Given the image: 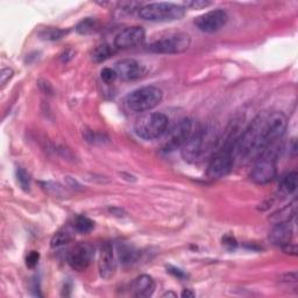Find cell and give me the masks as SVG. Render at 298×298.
<instances>
[{"instance_id": "13", "label": "cell", "mask_w": 298, "mask_h": 298, "mask_svg": "<svg viewBox=\"0 0 298 298\" xmlns=\"http://www.w3.org/2000/svg\"><path fill=\"white\" fill-rule=\"evenodd\" d=\"M99 272L103 278L112 277L117 268L116 257H114L113 246L110 241H105L100 247L99 253Z\"/></svg>"}, {"instance_id": "25", "label": "cell", "mask_w": 298, "mask_h": 298, "mask_svg": "<svg viewBox=\"0 0 298 298\" xmlns=\"http://www.w3.org/2000/svg\"><path fill=\"white\" fill-rule=\"evenodd\" d=\"M211 5H212V2H207V0H191V2L184 3V6L193 10H202Z\"/></svg>"}, {"instance_id": "24", "label": "cell", "mask_w": 298, "mask_h": 298, "mask_svg": "<svg viewBox=\"0 0 298 298\" xmlns=\"http://www.w3.org/2000/svg\"><path fill=\"white\" fill-rule=\"evenodd\" d=\"M17 178H18V182H19V184L21 188H23L25 191H28L31 188V176L28 172L23 169V168H18L17 170Z\"/></svg>"}, {"instance_id": "7", "label": "cell", "mask_w": 298, "mask_h": 298, "mask_svg": "<svg viewBox=\"0 0 298 298\" xmlns=\"http://www.w3.org/2000/svg\"><path fill=\"white\" fill-rule=\"evenodd\" d=\"M238 141V140H236ZM236 141L229 139L224 147L214 154L207 167V177L211 179H219L225 177L231 172L234 163V152Z\"/></svg>"}, {"instance_id": "10", "label": "cell", "mask_w": 298, "mask_h": 298, "mask_svg": "<svg viewBox=\"0 0 298 298\" xmlns=\"http://www.w3.org/2000/svg\"><path fill=\"white\" fill-rule=\"evenodd\" d=\"M227 20L228 16L224 10H212L196 18L195 25L203 33H215L225 26Z\"/></svg>"}, {"instance_id": "30", "label": "cell", "mask_w": 298, "mask_h": 298, "mask_svg": "<svg viewBox=\"0 0 298 298\" xmlns=\"http://www.w3.org/2000/svg\"><path fill=\"white\" fill-rule=\"evenodd\" d=\"M222 243H224L228 249H233L236 247V241L232 235H225L224 238H222Z\"/></svg>"}, {"instance_id": "5", "label": "cell", "mask_w": 298, "mask_h": 298, "mask_svg": "<svg viewBox=\"0 0 298 298\" xmlns=\"http://www.w3.org/2000/svg\"><path fill=\"white\" fill-rule=\"evenodd\" d=\"M169 118L160 112L148 113L139 118L135 123V134L143 140H155L167 132Z\"/></svg>"}, {"instance_id": "21", "label": "cell", "mask_w": 298, "mask_h": 298, "mask_svg": "<svg viewBox=\"0 0 298 298\" xmlns=\"http://www.w3.org/2000/svg\"><path fill=\"white\" fill-rule=\"evenodd\" d=\"M95 227V222L84 215H78L74 221V229L78 233H89Z\"/></svg>"}, {"instance_id": "15", "label": "cell", "mask_w": 298, "mask_h": 298, "mask_svg": "<svg viewBox=\"0 0 298 298\" xmlns=\"http://www.w3.org/2000/svg\"><path fill=\"white\" fill-rule=\"evenodd\" d=\"M292 233V225L290 220L276 222V226L271 229L270 234H269V239H270L272 245L279 246L283 248V247L291 243Z\"/></svg>"}, {"instance_id": "9", "label": "cell", "mask_w": 298, "mask_h": 298, "mask_svg": "<svg viewBox=\"0 0 298 298\" xmlns=\"http://www.w3.org/2000/svg\"><path fill=\"white\" fill-rule=\"evenodd\" d=\"M193 132H195V124H193V121L189 119V118L182 119L168 132L166 140L163 142V150L169 153L174 152V150L178 148H182L184 146V143L191 138Z\"/></svg>"}, {"instance_id": "32", "label": "cell", "mask_w": 298, "mask_h": 298, "mask_svg": "<svg viewBox=\"0 0 298 298\" xmlns=\"http://www.w3.org/2000/svg\"><path fill=\"white\" fill-rule=\"evenodd\" d=\"M39 85H40L41 89H45V90H43V92H45L46 95H47V93H48V95H52L53 88H52V85L48 83V82H43V84H42V82H40V84H39Z\"/></svg>"}, {"instance_id": "27", "label": "cell", "mask_w": 298, "mask_h": 298, "mask_svg": "<svg viewBox=\"0 0 298 298\" xmlns=\"http://www.w3.org/2000/svg\"><path fill=\"white\" fill-rule=\"evenodd\" d=\"M86 141L90 143H103L104 142V135L99 134V133H95L92 131H89L85 133Z\"/></svg>"}, {"instance_id": "23", "label": "cell", "mask_w": 298, "mask_h": 298, "mask_svg": "<svg viewBox=\"0 0 298 298\" xmlns=\"http://www.w3.org/2000/svg\"><path fill=\"white\" fill-rule=\"evenodd\" d=\"M119 256L123 263H133L138 257V253L132 247L124 245L119 247Z\"/></svg>"}, {"instance_id": "22", "label": "cell", "mask_w": 298, "mask_h": 298, "mask_svg": "<svg viewBox=\"0 0 298 298\" xmlns=\"http://www.w3.org/2000/svg\"><path fill=\"white\" fill-rule=\"evenodd\" d=\"M297 172L291 171L283 178L282 181V190L286 195H291L297 189Z\"/></svg>"}, {"instance_id": "3", "label": "cell", "mask_w": 298, "mask_h": 298, "mask_svg": "<svg viewBox=\"0 0 298 298\" xmlns=\"http://www.w3.org/2000/svg\"><path fill=\"white\" fill-rule=\"evenodd\" d=\"M163 92L162 90L154 85L142 86L128 93L125 104L127 109L133 112H147L153 110L162 102Z\"/></svg>"}, {"instance_id": "2", "label": "cell", "mask_w": 298, "mask_h": 298, "mask_svg": "<svg viewBox=\"0 0 298 298\" xmlns=\"http://www.w3.org/2000/svg\"><path fill=\"white\" fill-rule=\"evenodd\" d=\"M218 140V129L213 125H206L197 129L182 147L183 159L189 163L199 162L214 150Z\"/></svg>"}, {"instance_id": "28", "label": "cell", "mask_w": 298, "mask_h": 298, "mask_svg": "<svg viewBox=\"0 0 298 298\" xmlns=\"http://www.w3.org/2000/svg\"><path fill=\"white\" fill-rule=\"evenodd\" d=\"M39 260H40V254H39L38 252H35V250L31 252L26 257L27 267L28 268H35L39 263Z\"/></svg>"}, {"instance_id": "17", "label": "cell", "mask_w": 298, "mask_h": 298, "mask_svg": "<svg viewBox=\"0 0 298 298\" xmlns=\"http://www.w3.org/2000/svg\"><path fill=\"white\" fill-rule=\"evenodd\" d=\"M74 239L75 234L73 229H70L69 227H64L54 234L52 241H50V245H52V247H61L71 242Z\"/></svg>"}, {"instance_id": "35", "label": "cell", "mask_w": 298, "mask_h": 298, "mask_svg": "<svg viewBox=\"0 0 298 298\" xmlns=\"http://www.w3.org/2000/svg\"><path fill=\"white\" fill-rule=\"evenodd\" d=\"M170 296L171 297H176L177 295H176L175 292H167V293H164V295L162 297H170Z\"/></svg>"}, {"instance_id": "16", "label": "cell", "mask_w": 298, "mask_h": 298, "mask_svg": "<svg viewBox=\"0 0 298 298\" xmlns=\"http://www.w3.org/2000/svg\"><path fill=\"white\" fill-rule=\"evenodd\" d=\"M154 290H155V282H154L152 276L149 275L139 276V277H136L133 281L131 285L132 296L139 298L152 296L154 293Z\"/></svg>"}, {"instance_id": "31", "label": "cell", "mask_w": 298, "mask_h": 298, "mask_svg": "<svg viewBox=\"0 0 298 298\" xmlns=\"http://www.w3.org/2000/svg\"><path fill=\"white\" fill-rule=\"evenodd\" d=\"M168 271H169L170 274H172L174 276H176V277L179 278V279H183V278L186 277V275L181 270V269H177V268H174V267H169V268H168Z\"/></svg>"}, {"instance_id": "6", "label": "cell", "mask_w": 298, "mask_h": 298, "mask_svg": "<svg viewBox=\"0 0 298 298\" xmlns=\"http://www.w3.org/2000/svg\"><path fill=\"white\" fill-rule=\"evenodd\" d=\"M190 37L182 32L160 35L148 45V50L155 54H181L190 47Z\"/></svg>"}, {"instance_id": "1", "label": "cell", "mask_w": 298, "mask_h": 298, "mask_svg": "<svg viewBox=\"0 0 298 298\" xmlns=\"http://www.w3.org/2000/svg\"><path fill=\"white\" fill-rule=\"evenodd\" d=\"M286 124V117L281 112L258 114L242 133L241 138L238 139L235 152L242 159L257 157L282 138Z\"/></svg>"}, {"instance_id": "8", "label": "cell", "mask_w": 298, "mask_h": 298, "mask_svg": "<svg viewBox=\"0 0 298 298\" xmlns=\"http://www.w3.org/2000/svg\"><path fill=\"white\" fill-rule=\"evenodd\" d=\"M276 176V147L272 145L256 157L250 179L256 184H267Z\"/></svg>"}, {"instance_id": "4", "label": "cell", "mask_w": 298, "mask_h": 298, "mask_svg": "<svg viewBox=\"0 0 298 298\" xmlns=\"http://www.w3.org/2000/svg\"><path fill=\"white\" fill-rule=\"evenodd\" d=\"M185 14V7L172 3H153L142 6L139 16L143 20L154 23H170L182 19Z\"/></svg>"}, {"instance_id": "19", "label": "cell", "mask_w": 298, "mask_h": 298, "mask_svg": "<svg viewBox=\"0 0 298 298\" xmlns=\"http://www.w3.org/2000/svg\"><path fill=\"white\" fill-rule=\"evenodd\" d=\"M69 33V31L61 30V28H55V27H48L46 30L40 32V38L43 40L48 41H56L61 40V39L66 37V35Z\"/></svg>"}, {"instance_id": "11", "label": "cell", "mask_w": 298, "mask_h": 298, "mask_svg": "<svg viewBox=\"0 0 298 298\" xmlns=\"http://www.w3.org/2000/svg\"><path fill=\"white\" fill-rule=\"evenodd\" d=\"M146 33L142 27L134 26L125 28L114 38V46L118 49H129L142 45L145 41Z\"/></svg>"}, {"instance_id": "20", "label": "cell", "mask_w": 298, "mask_h": 298, "mask_svg": "<svg viewBox=\"0 0 298 298\" xmlns=\"http://www.w3.org/2000/svg\"><path fill=\"white\" fill-rule=\"evenodd\" d=\"M114 53L113 48L109 45H102L93 50L92 53V60L95 61L96 63H102L107 59H110Z\"/></svg>"}, {"instance_id": "12", "label": "cell", "mask_w": 298, "mask_h": 298, "mask_svg": "<svg viewBox=\"0 0 298 298\" xmlns=\"http://www.w3.org/2000/svg\"><path fill=\"white\" fill-rule=\"evenodd\" d=\"M93 250L88 243H80L68 253L67 261L71 268L77 271H83L91 263Z\"/></svg>"}, {"instance_id": "34", "label": "cell", "mask_w": 298, "mask_h": 298, "mask_svg": "<svg viewBox=\"0 0 298 298\" xmlns=\"http://www.w3.org/2000/svg\"><path fill=\"white\" fill-rule=\"evenodd\" d=\"M182 297H190V298H192V297H195V293L190 291V290H184V291L182 292Z\"/></svg>"}, {"instance_id": "18", "label": "cell", "mask_w": 298, "mask_h": 298, "mask_svg": "<svg viewBox=\"0 0 298 298\" xmlns=\"http://www.w3.org/2000/svg\"><path fill=\"white\" fill-rule=\"evenodd\" d=\"M99 30L98 21L93 18H85L82 21L78 23L76 26V32L81 35H89L92 33H96Z\"/></svg>"}, {"instance_id": "33", "label": "cell", "mask_w": 298, "mask_h": 298, "mask_svg": "<svg viewBox=\"0 0 298 298\" xmlns=\"http://www.w3.org/2000/svg\"><path fill=\"white\" fill-rule=\"evenodd\" d=\"M285 282H296L297 281V274L296 272H290V274H285Z\"/></svg>"}, {"instance_id": "14", "label": "cell", "mask_w": 298, "mask_h": 298, "mask_svg": "<svg viewBox=\"0 0 298 298\" xmlns=\"http://www.w3.org/2000/svg\"><path fill=\"white\" fill-rule=\"evenodd\" d=\"M114 70L118 77L123 81H135L145 75V69L138 61L133 59H125L116 63Z\"/></svg>"}, {"instance_id": "29", "label": "cell", "mask_w": 298, "mask_h": 298, "mask_svg": "<svg viewBox=\"0 0 298 298\" xmlns=\"http://www.w3.org/2000/svg\"><path fill=\"white\" fill-rule=\"evenodd\" d=\"M13 76V70L10 69V68H4L0 73V83L2 85H6L7 82H9Z\"/></svg>"}, {"instance_id": "26", "label": "cell", "mask_w": 298, "mask_h": 298, "mask_svg": "<svg viewBox=\"0 0 298 298\" xmlns=\"http://www.w3.org/2000/svg\"><path fill=\"white\" fill-rule=\"evenodd\" d=\"M100 75H102V80L105 82V83H112L118 77L116 70L111 69V68H104Z\"/></svg>"}]
</instances>
